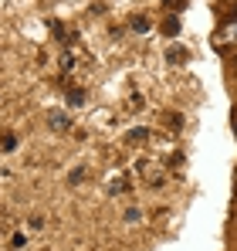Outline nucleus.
<instances>
[{
  "instance_id": "f257e3e1",
  "label": "nucleus",
  "mask_w": 237,
  "mask_h": 251,
  "mask_svg": "<svg viewBox=\"0 0 237 251\" xmlns=\"http://www.w3.org/2000/svg\"><path fill=\"white\" fill-rule=\"evenodd\" d=\"M132 173H139V180H142V183H149V187H163V183H166V176H169L166 163H163V160H153V156L136 160V163H132Z\"/></svg>"
},
{
  "instance_id": "f03ea898",
  "label": "nucleus",
  "mask_w": 237,
  "mask_h": 251,
  "mask_svg": "<svg viewBox=\"0 0 237 251\" xmlns=\"http://www.w3.org/2000/svg\"><path fill=\"white\" fill-rule=\"evenodd\" d=\"M102 187H105V194H109V197H118V194H125V190H129V170L112 167L109 173H105Z\"/></svg>"
},
{
  "instance_id": "7ed1b4c3",
  "label": "nucleus",
  "mask_w": 237,
  "mask_h": 251,
  "mask_svg": "<svg viewBox=\"0 0 237 251\" xmlns=\"http://www.w3.org/2000/svg\"><path fill=\"white\" fill-rule=\"evenodd\" d=\"M210 44L220 51V48H237V17H231V21H224L220 24V31L210 38Z\"/></svg>"
},
{
  "instance_id": "20e7f679",
  "label": "nucleus",
  "mask_w": 237,
  "mask_h": 251,
  "mask_svg": "<svg viewBox=\"0 0 237 251\" xmlns=\"http://www.w3.org/2000/svg\"><path fill=\"white\" fill-rule=\"evenodd\" d=\"M78 61H81V51L68 44V48L61 51V58H58V68H61V75H71V72L78 68Z\"/></svg>"
},
{
  "instance_id": "39448f33",
  "label": "nucleus",
  "mask_w": 237,
  "mask_h": 251,
  "mask_svg": "<svg viewBox=\"0 0 237 251\" xmlns=\"http://www.w3.org/2000/svg\"><path fill=\"white\" fill-rule=\"evenodd\" d=\"M47 126H51L54 132H68V129H71V116L61 112V109H51V112H47Z\"/></svg>"
},
{
  "instance_id": "423d86ee",
  "label": "nucleus",
  "mask_w": 237,
  "mask_h": 251,
  "mask_svg": "<svg viewBox=\"0 0 237 251\" xmlns=\"http://www.w3.org/2000/svg\"><path fill=\"white\" fill-rule=\"evenodd\" d=\"M129 31H132V34H139V38H142V34H149V31H153V21H149V17H146V14H136V17H132V21H129Z\"/></svg>"
},
{
  "instance_id": "0eeeda50",
  "label": "nucleus",
  "mask_w": 237,
  "mask_h": 251,
  "mask_svg": "<svg viewBox=\"0 0 237 251\" xmlns=\"http://www.w3.org/2000/svg\"><path fill=\"white\" fill-rule=\"evenodd\" d=\"M159 31L166 34V38H180V31H183V24H180V17L176 14H169L163 24H159Z\"/></svg>"
},
{
  "instance_id": "6e6552de",
  "label": "nucleus",
  "mask_w": 237,
  "mask_h": 251,
  "mask_svg": "<svg viewBox=\"0 0 237 251\" xmlns=\"http://www.w3.org/2000/svg\"><path fill=\"white\" fill-rule=\"evenodd\" d=\"M146 109V95L142 92H129L125 95V112H142Z\"/></svg>"
},
{
  "instance_id": "1a4fd4ad",
  "label": "nucleus",
  "mask_w": 237,
  "mask_h": 251,
  "mask_svg": "<svg viewBox=\"0 0 237 251\" xmlns=\"http://www.w3.org/2000/svg\"><path fill=\"white\" fill-rule=\"evenodd\" d=\"M187 54H190V51H187V48H180V44H169V48H166V61H169V65H183V61H187Z\"/></svg>"
},
{
  "instance_id": "9d476101",
  "label": "nucleus",
  "mask_w": 237,
  "mask_h": 251,
  "mask_svg": "<svg viewBox=\"0 0 237 251\" xmlns=\"http://www.w3.org/2000/svg\"><path fill=\"white\" fill-rule=\"evenodd\" d=\"M125 139H129V143H149V139H153V132H149L146 126H132V129L125 132Z\"/></svg>"
},
{
  "instance_id": "9b49d317",
  "label": "nucleus",
  "mask_w": 237,
  "mask_h": 251,
  "mask_svg": "<svg viewBox=\"0 0 237 251\" xmlns=\"http://www.w3.org/2000/svg\"><path fill=\"white\" fill-rule=\"evenodd\" d=\"M51 34H54V41H61V44H71V31H68V24H51Z\"/></svg>"
},
{
  "instance_id": "f8f14e48",
  "label": "nucleus",
  "mask_w": 237,
  "mask_h": 251,
  "mask_svg": "<svg viewBox=\"0 0 237 251\" xmlns=\"http://www.w3.org/2000/svg\"><path fill=\"white\" fill-rule=\"evenodd\" d=\"M17 143H21V139H17L14 132H3V136H0V153H14Z\"/></svg>"
},
{
  "instance_id": "ddd939ff",
  "label": "nucleus",
  "mask_w": 237,
  "mask_h": 251,
  "mask_svg": "<svg viewBox=\"0 0 237 251\" xmlns=\"http://www.w3.org/2000/svg\"><path fill=\"white\" fill-rule=\"evenodd\" d=\"M85 180H88V170L85 167H75L71 173H68V187H81Z\"/></svg>"
},
{
  "instance_id": "4468645a",
  "label": "nucleus",
  "mask_w": 237,
  "mask_h": 251,
  "mask_svg": "<svg viewBox=\"0 0 237 251\" xmlns=\"http://www.w3.org/2000/svg\"><path fill=\"white\" fill-rule=\"evenodd\" d=\"M122 221H125V224H139V221H142V210H139V207H125Z\"/></svg>"
},
{
  "instance_id": "2eb2a0df",
  "label": "nucleus",
  "mask_w": 237,
  "mask_h": 251,
  "mask_svg": "<svg viewBox=\"0 0 237 251\" xmlns=\"http://www.w3.org/2000/svg\"><path fill=\"white\" fill-rule=\"evenodd\" d=\"M68 105H71V109H81V105H85V92L71 88V92H68Z\"/></svg>"
},
{
  "instance_id": "dca6fc26",
  "label": "nucleus",
  "mask_w": 237,
  "mask_h": 251,
  "mask_svg": "<svg viewBox=\"0 0 237 251\" xmlns=\"http://www.w3.org/2000/svg\"><path fill=\"white\" fill-rule=\"evenodd\" d=\"M10 248H14V251H24V248H27V234H24V231H17V234L10 238Z\"/></svg>"
},
{
  "instance_id": "f3484780",
  "label": "nucleus",
  "mask_w": 237,
  "mask_h": 251,
  "mask_svg": "<svg viewBox=\"0 0 237 251\" xmlns=\"http://www.w3.org/2000/svg\"><path fill=\"white\" fill-rule=\"evenodd\" d=\"M163 7L173 10V14H180V10H187V0H163Z\"/></svg>"
},
{
  "instance_id": "a211bd4d",
  "label": "nucleus",
  "mask_w": 237,
  "mask_h": 251,
  "mask_svg": "<svg viewBox=\"0 0 237 251\" xmlns=\"http://www.w3.org/2000/svg\"><path fill=\"white\" fill-rule=\"evenodd\" d=\"M41 227H44V217L41 214H31L27 217V231H41Z\"/></svg>"
},
{
  "instance_id": "6ab92c4d",
  "label": "nucleus",
  "mask_w": 237,
  "mask_h": 251,
  "mask_svg": "<svg viewBox=\"0 0 237 251\" xmlns=\"http://www.w3.org/2000/svg\"><path fill=\"white\" fill-rule=\"evenodd\" d=\"M163 126H169V129H180V126H183V119L169 112V116H163Z\"/></svg>"
},
{
  "instance_id": "aec40b11",
  "label": "nucleus",
  "mask_w": 237,
  "mask_h": 251,
  "mask_svg": "<svg viewBox=\"0 0 237 251\" xmlns=\"http://www.w3.org/2000/svg\"><path fill=\"white\" fill-rule=\"evenodd\" d=\"M234 72H237V54H234Z\"/></svg>"
},
{
  "instance_id": "412c9836",
  "label": "nucleus",
  "mask_w": 237,
  "mask_h": 251,
  "mask_svg": "<svg viewBox=\"0 0 237 251\" xmlns=\"http://www.w3.org/2000/svg\"><path fill=\"white\" fill-rule=\"evenodd\" d=\"M234 17H237V3H234Z\"/></svg>"
},
{
  "instance_id": "4be33fe9",
  "label": "nucleus",
  "mask_w": 237,
  "mask_h": 251,
  "mask_svg": "<svg viewBox=\"0 0 237 251\" xmlns=\"http://www.w3.org/2000/svg\"><path fill=\"white\" fill-rule=\"evenodd\" d=\"M234 183H237V170H234Z\"/></svg>"
},
{
  "instance_id": "5701e85b",
  "label": "nucleus",
  "mask_w": 237,
  "mask_h": 251,
  "mask_svg": "<svg viewBox=\"0 0 237 251\" xmlns=\"http://www.w3.org/2000/svg\"><path fill=\"white\" fill-rule=\"evenodd\" d=\"M234 132H237V123H234Z\"/></svg>"
}]
</instances>
